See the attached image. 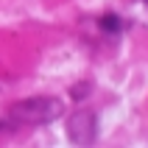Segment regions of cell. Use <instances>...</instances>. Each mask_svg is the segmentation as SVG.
<instances>
[{
	"mask_svg": "<svg viewBox=\"0 0 148 148\" xmlns=\"http://www.w3.org/2000/svg\"><path fill=\"white\" fill-rule=\"evenodd\" d=\"M143 3H145V6H148V0H143Z\"/></svg>",
	"mask_w": 148,
	"mask_h": 148,
	"instance_id": "6",
	"label": "cell"
},
{
	"mask_svg": "<svg viewBox=\"0 0 148 148\" xmlns=\"http://www.w3.org/2000/svg\"><path fill=\"white\" fill-rule=\"evenodd\" d=\"M14 123H8V120H0V132H11Z\"/></svg>",
	"mask_w": 148,
	"mask_h": 148,
	"instance_id": "5",
	"label": "cell"
},
{
	"mask_svg": "<svg viewBox=\"0 0 148 148\" xmlns=\"http://www.w3.org/2000/svg\"><path fill=\"white\" fill-rule=\"evenodd\" d=\"M67 137L75 145H92L98 137V117L92 109H75L67 117Z\"/></svg>",
	"mask_w": 148,
	"mask_h": 148,
	"instance_id": "2",
	"label": "cell"
},
{
	"mask_svg": "<svg viewBox=\"0 0 148 148\" xmlns=\"http://www.w3.org/2000/svg\"><path fill=\"white\" fill-rule=\"evenodd\" d=\"M90 92H92V84L90 81H78V84L70 87V98H73V101H84Z\"/></svg>",
	"mask_w": 148,
	"mask_h": 148,
	"instance_id": "4",
	"label": "cell"
},
{
	"mask_svg": "<svg viewBox=\"0 0 148 148\" xmlns=\"http://www.w3.org/2000/svg\"><path fill=\"white\" fill-rule=\"evenodd\" d=\"M101 28L106 34H120V28H123V20L117 14H106V17H101Z\"/></svg>",
	"mask_w": 148,
	"mask_h": 148,
	"instance_id": "3",
	"label": "cell"
},
{
	"mask_svg": "<svg viewBox=\"0 0 148 148\" xmlns=\"http://www.w3.org/2000/svg\"><path fill=\"white\" fill-rule=\"evenodd\" d=\"M64 115L62 98L53 95H39V98H25L11 106V117L17 123H53Z\"/></svg>",
	"mask_w": 148,
	"mask_h": 148,
	"instance_id": "1",
	"label": "cell"
}]
</instances>
